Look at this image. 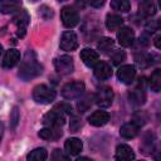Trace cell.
<instances>
[{
    "mask_svg": "<svg viewBox=\"0 0 161 161\" xmlns=\"http://www.w3.org/2000/svg\"><path fill=\"white\" fill-rule=\"evenodd\" d=\"M42 72H43V67L35 59L29 60L28 58H25V60L21 63L19 68V77L24 80H29L42 74Z\"/></svg>",
    "mask_w": 161,
    "mask_h": 161,
    "instance_id": "1",
    "label": "cell"
},
{
    "mask_svg": "<svg viewBox=\"0 0 161 161\" xmlns=\"http://www.w3.org/2000/svg\"><path fill=\"white\" fill-rule=\"evenodd\" d=\"M33 98L36 103L48 104L55 99V91L45 84H38L33 89Z\"/></svg>",
    "mask_w": 161,
    "mask_h": 161,
    "instance_id": "2",
    "label": "cell"
},
{
    "mask_svg": "<svg viewBox=\"0 0 161 161\" xmlns=\"http://www.w3.org/2000/svg\"><path fill=\"white\" fill-rule=\"evenodd\" d=\"M84 89H86V86H84L83 82H80V80L69 82V83H67V84L63 86V88H62V96L65 99H74V98L80 97L84 93Z\"/></svg>",
    "mask_w": 161,
    "mask_h": 161,
    "instance_id": "3",
    "label": "cell"
},
{
    "mask_svg": "<svg viewBox=\"0 0 161 161\" xmlns=\"http://www.w3.org/2000/svg\"><path fill=\"white\" fill-rule=\"evenodd\" d=\"M64 123H65V116L63 114V112H60L55 108L53 111H49L48 113H45L43 117V125L47 127L59 128Z\"/></svg>",
    "mask_w": 161,
    "mask_h": 161,
    "instance_id": "4",
    "label": "cell"
},
{
    "mask_svg": "<svg viewBox=\"0 0 161 161\" xmlns=\"http://www.w3.org/2000/svg\"><path fill=\"white\" fill-rule=\"evenodd\" d=\"M113 96H114V94H113L112 88L104 86V87H101V88L98 89V92H97L96 96H94V99H96L97 106H99L101 108H107V107H109V106L112 104V102H113Z\"/></svg>",
    "mask_w": 161,
    "mask_h": 161,
    "instance_id": "5",
    "label": "cell"
},
{
    "mask_svg": "<svg viewBox=\"0 0 161 161\" xmlns=\"http://www.w3.org/2000/svg\"><path fill=\"white\" fill-rule=\"evenodd\" d=\"M60 18L65 28H74L79 23V15L77 10L72 6H64L60 11Z\"/></svg>",
    "mask_w": 161,
    "mask_h": 161,
    "instance_id": "6",
    "label": "cell"
},
{
    "mask_svg": "<svg viewBox=\"0 0 161 161\" xmlns=\"http://www.w3.org/2000/svg\"><path fill=\"white\" fill-rule=\"evenodd\" d=\"M54 67H55V70L59 74L65 75V74H69V73L73 72L74 63H73L72 57H69V55H60V57H58L54 60Z\"/></svg>",
    "mask_w": 161,
    "mask_h": 161,
    "instance_id": "7",
    "label": "cell"
},
{
    "mask_svg": "<svg viewBox=\"0 0 161 161\" xmlns=\"http://www.w3.org/2000/svg\"><path fill=\"white\" fill-rule=\"evenodd\" d=\"M59 47L60 49L65 50V52H73L78 48V38L75 35L74 31H64L60 36V42H59Z\"/></svg>",
    "mask_w": 161,
    "mask_h": 161,
    "instance_id": "8",
    "label": "cell"
},
{
    "mask_svg": "<svg viewBox=\"0 0 161 161\" xmlns=\"http://www.w3.org/2000/svg\"><path fill=\"white\" fill-rule=\"evenodd\" d=\"M136 77V68L131 64L121 65L117 70V78L123 84H131Z\"/></svg>",
    "mask_w": 161,
    "mask_h": 161,
    "instance_id": "9",
    "label": "cell"
},
{
    "mask_svg": "<svg viewBox=\"0 0 161 161\" xmlns=\"http://www.w3.org/2000/svg\"><path fill=\"white\" fill-rule=\"evenodd\" d=\"M14 23L16 25V34L18 36L23 38L26 33V26L29 24V15L25 10H21L18 13V15L14 16Z\"/></svg>",
    "mask_w": 161,
    "mask_h": 161,
    "instance_id": "10",
    "label": "cell"
},
{
    "mask_svg": "<svg viewBox=\"0 0 161 161\" xmlns=\"http://www.w3.org/2000/svg\"><path fill=\"white\" fill-rule=\"evenodd\" d=\"M117 40L122 47H131L135 40V33L128 26H122L117 31Z\"/></svg>",
    "mask_w": 161,
    "mask_h": 161,
    "instance_id": "11",
    "label": "cell"
},
{
    "mask_svg": "<svg viewBox=\"0 0 161 161\" xmlns=\"http://www.w3.org/2000/svg\"><path fill=\"white\" fill-rule=\"evenodd\" d=\"M114 158H116V161H133L135 160V152L128 145L121 143L116 147Z\"/></svg>",
    "mask_w": 161,
    "mask_h": 161,
    "instance_id": "12",
    "label": "cell"
},
{
    "mask_svg": "<svg viewBox=\"0 0 161 161\" xmlns=\"http://www.w3.org/2000/svg\"><path fill=\"white\" fill-rule=\"evenodd\" d=\"M80 59L87 67H96V64L99 62V55L96 50L84 48L80 50Z\"/></svg>",
    "mask_w": 161,
    "mask_h": 161,
    "instance_id": "13",
    "label": "cell"
},
{
    "mask_svg": "<svg viewBox=\"0 0 161 161\" xmlns=\"http://www.w3.org/2000/svg\"><path fill=\"white\" fill-rule=\"evenodd\" d=\"M108 121H109V113L106 112V111H94V112L88 117L89 125L96 126V127L104 126Z\"/></svg>",
    "mask_w": 161,
    "mask_h": 161,
    "instance_id": "14",
    "label": "cell"
},
{
    "mask_svg": "<svg viewBox=\"0 0 161 161\" xmlns=\"http://www.w3.org/2000/svg\"><path fill=\"white\" fill-rule=\"evenodd\" d=\"M93 72H94L96 78H98L99 80H104L112 75V67L107 62H98Z\"/></svg>",
    "mask_w": 161,
    "mask_h": 161,
    "instance_id": "15",
    "label": "cell"
},
{
    "mask_svg": "<svg viewBox=\"0 0 161 161\" xmlns=\"http://www.w3.org/2000/svg\"><path fill=\"white\" fill-rule=\"evenodd\" d=\"M128 98H130V101L133 104H137V106H141V104L145 103V101H146V93H145L143 86H141V78H140L138 86L133 91H131L128 93Z\"/></svg>",
    "mask_w": 161,
    "mask_h": 161,
    "instance_id": "16",
    "label": "cell"
},
{
    "mask_svg": "<svg viewBox=\"0 0 161 161\" xmlns=\"http://www.w3.org/2000/svg\"><path fill=\"white\" fill-rule=\"evenodd\" d=\"M140 132V126L136 122H127L119 128V135L123 138H135Z\"/></svg>",
    "mask_w": 161,
    "mask_h": 161,
    "instance_id": "17",
    "label": "cell"
},
{
    "mask_svg": "<svg viewBox=\"0 0 161 161\" xmlns=\"http://www.w3.org/2000/svg\"><path fill=\"white\" fill-rule=\"evenodd\" d=\"M20 60V52L16 49H9L5 52L3 57V67L4 68H13Z\"/></svg>",
    "mask_w": 161,
    "mask_h": 161,
    "instance_id": "18",
    "label": "cell"
},
{
    "mask_svg": "<svg viewBox=\"0 0 161 161\" xmlns=\"http://www.w3.org/2000/svg\"><path fill=\"white\" fill-rule=\"evenodd\" d=\"M82 147H83V143L79 138H75V137H72V138H68L64 143V148L65 151L72 155V156H75L78 155L80 151H82Z\"/></svg>",
    "mask_w": 161,
    "mask_h": 161,
    "instance_id": "19",
    "label": "cell"
},
{
    "mask_svg": "<svg viewBox=\"0 0 161 161\" xmlns=\"http://www.w3.org/2000/svg\"><path fill=\"white\" fill-rule=\"evenodd\" d=\"M138 14L145 16V18H150L152 15L156 14V5L152 1H142L138 4Z\"/></svg>",
    "mask_w": 161,
    "mask_h": 161,
    "instance_id": "20",
    "label": "cell"
},
{
    "mask_svg": "<svg viewBox=\"0 0 161 161\" xmlns=\"http://www.w3.org/2000/svg\"><path fill=\"white\" fill-rule=\"evenodd\" d=\"M122 23H123V19L118 14H107V16H106V26L111 31L119 29Z\"/></svg>",
    "mask_w": 161,
    "mask_h": 161,
    "instance_id": "21",
    "label": "cell"
},
{
    "mask_svg": "<svg viewBox=\"0 0 161 161\" xmlns=\"http://www.w3.org/2000/svg\"><path fill=\"white\" fill-rule=\"evenodd\" d=\"M38 136L43 140H58L60 136H62V131H59L58 128H52V127H45V128H42L39 132H38Z\"/></svg>",
    "mask_w": 161,
    "mask_h": 161,
    "instance_id": "22",
    "label": "cell"
},
{
    "mask_svg": "<svg viewBox=\"0 0 161 161\" xmlns=\"http://www.w3.org/2000/svg\"><path fill=\"white\" fill-rule=\"evenodd\" d=\"M148 86L152 92H160L161 91V69H156L152 72L148 79Z\"/></svg>",
    "mask_w": 161,
    "mask_h": 161,
    "instance_id": "23",
    "label": "cell"
},
{
    "mask_svg": "<svg viewBox=\"0 0 161 161\" xmlns=\"http://www.w3.org/2000/svg\"><path fill=\"white\" fill-rule=\"evenodd\" d=\"M93 101H96L93 94H86V96H84L83 98H80V99L78 101V103H77L78 111H79L80 113L88 111V109L91 108V106L93 104Z\"/></svg>",
    "mask_w": 161,
    "mask_h": 161,
    "instance_id": "24",
    "label": "cell"
},
{
    "mask_svg": "<svg viewBox=\"0 0 161 161\" xmlns=\"http://www.w3.org/2000/svg\"><path fill=\"white\" fill-rule=\"evenodd\" d=\"M47 157H48L47 150L43 147H39L30 151V153L28 155V161H45Z\"/></svg>",
    "mask_w": 161,
    "mask_h": 161,
    "instance_id": "25",
    "label": "cell"
},
{
    "mask_svg": "<svg viewBox=\"0 0 161 161\" xmlns=\"http://www.w3.org/2000/svg\"><path fill=\"white\" fill-rule=\"evenodd\" d=\"M20 3L19 1H1L0 3V10L4 14H9L13 11H16L20 9Z\"/></svg>",
    "mask_w": 161,
    "mask_h": 161,
    "instance_id": "26",
    "label": "cell"
},
{
    "mask_svg": "<svg viewBox=\"0 0 161 161\" xmlns=\"http://www.w3.org/2000/svg\"><path fill=\"white\" fill-rule=\"evenodd\" d=\"M114 45V42L113 39L111 38H102L98 43H97V48L102 52V53H108Z\"/></svg>",
    "mask_w": 161,
    "mask_h": 161,
    "instance_id": "27",
    "label": "cell"
},
{
    "mask_svg": "<svg viewBox=\"0 0 161 161\" xmlns=\"http://www.w3.org/2000/svg\"><path fill=\"white\" fill-rule=\"evenodd\" d=\"M111 6L114 10L127 13L131 9V3L127 1V0H113V1H111Z\"/></svg>",
    "mask_w": 161,
    "mask_h": 161,
    "instance_id": "28",
    "label": "cell"
},
{
    "mask_svg": "<svg viewBox=\"0 0 161 161\" xmlns=\"http://www.w3.org/2000/svg\"><path fill=\"white\" fill-rule=\"evenodd\" d=\"M136 59V63L140 65V67H148L151 65L153 62H152V55L151 54H147V53H141V54H137L135 57Z\"/></svg>",
    "mask_w": 161,
    "mask_h": 161,
    "instance_id": "29",
    "label": "cell"
},
{
    "mask_svg": "<svg viewBox=\"0 0 161 161\" xmlns=\"http://www.w3.org/2000/svg\"><path fill=\"white\" fill-rule=\"evenodd\" d=\"M126 59V53L123 50H116L111 55V60L113 64H121Z\"/></svg>",
    "mask_w": 161,
    "mask_h": 161,
    "instance_id": "30",
    "label": "cell"
},
{
    "mask_svg": "<svg viewBox=\"0 0 161 161\" xmlns=\"http://www.w3.org/2000/svg\"><path fill=\"white\" fill-rule=\"evenodd\" d=\"M50 161H69V158L62 150L57 148L53 151V153L50 156Z\"/></svg>",
    "mask_w": 161,
    "mask_h": 161,
    "instance_id": "31",
    "label": "cell"
},
{
    "mask_svg": "<svg viewBox=\"0 0 161 161\" xmlns=\"http://www.w3.org/2000/svg\"><path fill=\"white\" fill-rule=\"evenodd\" d=\"M146 28L148 30H157L161 28V20L160 19H156V20H150L147 24H146Z\"/></svg>",
    "mask_w": 161,
    "mask_h": 161,
    "instance_id": "32",
    "label": "cell"
},
{
    "mask_svg": "<svg viewBox=\"0 0 161 161\" xmlns=\"http://www.w3.org/2000/svg\"><path fill=\"white\" fill-rule=\"evenodd\" d=\"M80 126H82L80 119L78 117H73L72 121H70V130H72V132H77L80 128Z\"/></svg>",
    "mask_w": 161,
    "mask_h": 161,
    "instance_id": "33",
    "label": "cell"
},
{
    "mask_svg": "<svg viewBox=\"0 0 161 161\" xmlns=\"http://www.w3.org/2000/svg\"><path fill=\"white\" fill-rule=\"evenodd\" d=\"M55 109H58V111H60V112H65V113H72V107H70L69 104H67V103H60V104H58V106L55 107Z\"/></svg>",
    "mask_w": 161,
    "mask_h": 161,
    "instance_id": "34",
    "label": "cell"
},
{
    "mask_svg": "<svg viewBox=\"0 0 161 161\" xmlns=\"http://www.w3.org/2000/svg\"><path fill=\"white\" fill-rule=\"evenodd\" d=\"M152 156H153V160L155 161H161V142L155 147Z\"/></svg>",
    "mask_w": 161,
    "mask_h": 161,
    "instance_id": "35",
    "label": "cell"
},
{
    "mask_svg": "<svg viewBox=\"0 0 161 161\" xmlns=\"http://www.w3.org/2000/svg\"><path fill=\"white\" fill-rule=\"evenodd\" d=\"M11 119H13V123H14V127H15V126H16V123H18V119H19L18 109H16V108H14V111H13V117H11Z\"/></svg>",
    "mask_w": 161,
    "mask_h": 161,
    "instance_id": "36",
    "label": "cell"
},
{
    "mask_svg": "<svg viewBox=\"0 0 161 161\" xmlns=\"http://www.w3.org/2000/svg\"><path fill=\"white\" fill-rule=\"evenodd\" d=\"M155 47H156L157 49H161V34L155 38Z\"/></svg>",
    "mask_w": 161,
    "mask_h": 161,
    "instance_id": "37",
    "label": "cell"
},
{
    "mask_svg": "<svg viewBox=\"0 0 161 161\" xmlns=\"http://www.w3.org/2000/svg\"><path fill=\"white\" fill-rule=\"evenodd\" d=\"M104 4V1H89V5L91 6H96V8H99Z\"/></svg>",
    "mask_w": 161,
    "mask_h": 161,
    "instance_id": "38",
    "label": "cell"
},
{
    "mask_svg": "<svg viewBox=\"0 0 161 161\" xmlns=\"http://www.w3.org/2000/svg\"><path fill=\"white\" fill-rule=\"evenodd\" d=\"M75 161H93L92 158H88V157H79V158H77Z\"/></svg>",
    "mask_w": 161,
    "mask_h": 161,
    "instance_id": "39",
    "label": "cell"
},
{
    "mask_svg": "<svg viewBox=\"0 0 161 161\" xmlns=\"http://www.w3.org/2000/svg\"><path fill=\"white\" fill-rule=\"evenodd\" d=\"M160 6H161V1H160Z\"/></svg>",
    "mask_w": 161,
    "mask_h": 161,
    "instance_id": "40",
    "label": "cell"
},
{
    "mask_svg": "<svg viewBox=\"0 0 161 161\" xmlns=\"http://www.w3.org/2000/svg\"><path fill=\"white\" fill-rule=\"evenodd\" d=\"M140 161H143V160H140Z\"/></svg>",
    "mask_w": 161,
    "mask_h": 161,
    "instance_id": "41",
    "label": "cell"
}]
</instances>
